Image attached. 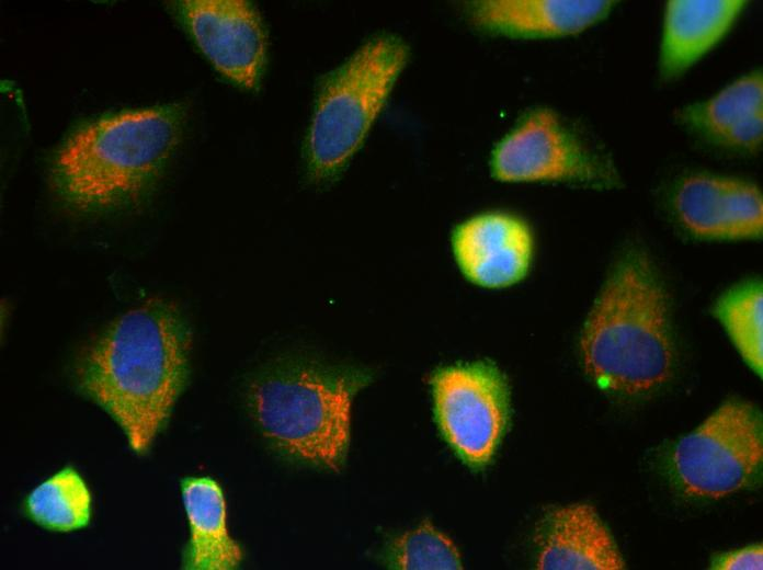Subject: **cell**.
<instances>
[{
  "mask_svg": "<svg viewBox=\"0 0 763 570\" xmlns=\"http://www.w3.org/2000/svg\"><path fill=\"white\" fill-rule=\"evenodd\" d=\"M191 335L178 307L152 297L117 317L80 356V391L146 453L168 422L189 375Z\"/></svg>",
  "mask_w": 763,
  "mask_h": 570,
  "instance_id": "obj_1",
  "label": "cell"
},
{
  "mask_svg": "<svg viewBox=\"0 0 763 570\" xmlns=\"http://www.w3.org/2000/svg\"><path fill=\"white\" fill-rule=\"evenodd\" d=\"M186 113L183 103H172L123 112L78 129L52 166L58 196L84 213L137 204L176 150Z\"/></svg>",
  "mask_w": 763,
  "mask_h": 570,
  "instance_id": "obj_2",
  "label": "cell"
},
{
  "mask_svg": "<svg viewBox=\"0 0 763 570\" xmlns=\"http://www.w3.org/2000/svg\"><path fill=\"white\" fill-rule=\"evenodd\" d=\"M581 353L588 374L615 394L641 395L669 378L668 300L644 252L628 251L611 272L583 327Z\"/></svg>",
  "mask_w": 763,
  "mask_h": 570,
  "instance_id": "obj_3",
  "label": "cell"
},
{
  "mask_svg": "<svg viewBox=\"0 0 763 570\" xmlns=\"http://www.w3.org/2000/svg\"><path fill=\"white\" fill-rule=\"evenodd\" d=\"M364 376L318 367L265 375L250 388L262 434L300 460L338 470L350 444L351 407Z\"/></svg>",
  "mask_w": 763,
  "mask_h": 570,
  "instance_id": "obj_4",
  "label": "cell"
},
{
  "mask_svg": "<svg viewBox=\"0 0 763 570\" xmlns=\"http://www.w3.org/2000/svg\"><path fill=\"white\" fill-rule=\"evenodd\" d=\"M409 57L407 44L379 34L323 80L306 141L314 182L337 176L365 140Z\"/></svg>",
  "mask_w": 763,
  "mask_h": 570,
  "instance_id": "obj_5",
  "label": "cell"
},
{
  "mask_svg": "<svg viewBox=\"0 0 763 570\" xmlns=\"http://www.w3.org/2000/svg\"><path fill=\"white\" fill-rule=\"evenodd\" d=\"M490 171L502 182H570L596 187L618 182L608 153L548 107L522 115L492 149Z\"/></svg>",
  "mask_w": 763,
  "mask_h": 570,
  "instance_id": "obj_6",
  "label": "cell"
},
{
  "mask_svg": "<svg viewBox=\"0 0 763 570\" xmlns=\"http://www.w3.org/2000/svg\"><path fill=\"white\" fill-rule=\"evenodd\" d=\"M761 414L743 401H728L676 444L672 463L683 490L722 498L748 486L763 459Z\"/></svg>",
  "mask_w": 763,
  "mask_h": 570,
  "instance_id": "obj_7",
  "label": "cell"
},
{
  "mask_svg": "<svg viewBox=\"0 0 763 570\" xmlns=\"http://www.w3.org/2000/svg\"><path fill=\"white\" fill-rule=\"evenodd\" d=\"M432 390L447 442L468 464H487L508 423L509 389L502 374L487 363L452 366L434 375Z\"/></svg>",
  "mask_w": 763,
  "mask_h": 570,
  "instance_id": "obj_8",
  "label": "cell"
},
{
  "mask_svg": "<svg viewBox=\"0 0 763 570\" xmlns=\"http://www.w3.org/2000/svg\"><path fill=\"white\" fill-rule=\"evenodd\" d=\"M178 8L215 68L237 84L254 89L266 56V34L258 10L240 0H189Z\"/></svg>",
  "mask_w": 763,
  "mask_h": 570,
  "instance_id": "obj_9",
  "label": "cell"
},
{
  "mask_svg": "<svg viewBox=\"0 0 763 570\" xmlns=\"http://www.w3.org/2000/svg\"><path fill=\"white\" fill-rule=\"evenodd\" d=\"M672 205L679 224L696 238L748 240L762 236V194L748 181L691 174L677 184Z\"/></svg>",
  "mask_w": 763,
  "mask_h": 570,
  "instance_id": "obj_10",
  "label": "cell"
},
{
  "mask_svg": "<svg viewBox=\"0 0 763 570\" xmlns=\"http://www.w3.org/2000/svg\"><path fill=\"white\" fill-rule=\"evenodd\" d=\"M452 246L464 275L487 288L506 287L523 280L533 255L528 226L500 212L476 215L459 224Z\"/></svg>",
  "mask_w": 763,
  "mask_h": 570,
  "instance_id": "obj_11",
  "label": "cell"
},
{
  "mask_svg": "<svg viewBox=\"0 0 763 570\" xmlns=\"http://www.w3.org/2000/svg\"><path fill=\"white\" fill-rule=\"evenodd\" d=\"M675 121L698 142L733 153H756L763 141V76L754 69L711 98L675 112Z\"/></svg>",
  "mask_w": 763,
  "mask_h": 570,
  "instance_id": "obj_12",
  "label": "cell"
},
{
  "mask_svg": "<svg viewBox=\"0 0 763 570\" xmlns=\"http://www.w3.org/2000/svg\"><path fill=\"white\" fill-rule=\"evenodd\" d=\"M611 0H480L467 4L470 24L490 35L549 39L577 35L605 20Z\"/></svg>",
  "mask_w": 763,
  "mask_h": 570,
  "instance_id": "obj_13",
  "label": "cell"
},
{
  "mask_svg": "<svg viewBox=\"0 0 763 570\" xmlns=\"http://www.w3.org/2000/svg\"><path fill=\"white\" fill-rule=\"evenodd\" d=\"M748 1L671 0L664 8L659 75L664 81L683 76L731 30Z\"/></svg>",
  "mask_w": 763,
  "mask_h": 570,
  "instance_id": "obj_14",
  "label": "cell"
},
{
  "mask_svg": "<svg viewBox=\"0 0 763 570\" xmlns=\"http://www.w3.org/2000/svg\"><path fill=\"white\" fill-rule=\"evenodd\" d=\"M537 542V569L620 570L626 567L607 527L588 504L551 511Z\"/></svg>",
  "mask_w": 763,
  "mask_h": 570,
  "instance_id": "obj_15",
  "label": "cell"
},
{
  "mask_svg": "<svg viewBox=\"0 0 763 570\" xmlns=\"http://www.w3.org/2000/svg\"><path fill=\"white\" fill-rule=\"evenodd\" d=\"M181 493L190 527L183 568H238L243 554L240 545L229 535L226 499L220 485L210 477H186L181 481Z\"/></svg>",
  "mask_w": 763,
  "mask_h": 570,
  "instance_id": "obj_16",
  "label": "cell"
},
{
  "mask_svg": "<svg viewBox=\"0 0 763 570\" xmlns=\"http://www.w3.org/2000/svg\"><path fill=\"white\" fill-rule=\"evenodd\" d=\"M24 512L33 523L47 531H79L91 521V491L76 468L65 466L29 492Z\"/></svg>",
  "mask_w": 763,
  "mask_h": 570,
  "instance_id": "obj_17",
  "label": "cell"
},
{
  "mask_svg": "<svg viewBox=\"0 0 763 570\" xmlns=\"http://www.w3.org/2000/svg\"><path fill=\"white\" fill-rule=\"evenodd\" d=\"M715 316L725 327L749 367L762 376L763 293L759 283L732 288L716 304Z\"/></svg>",
  "mask_w": 763,
  "mask_h": 570,
  "instance_id": "obj_18",
  "label": "cell"
},
{
  "mask_svg": "<svg viewBox=\"0 0 763 570\" xmlns=\"http://www.w3.org/2000/svg\"><path fill=\"white\" fill-rule=\"evenodd\" d=\"M389 565L403 570L462 569V557L454 543L425 522L398 536L389 547Z\"/></svg>",
  "mask_w": 763,
  "mask_h": 570,
  "instance_id": "obj_19",
  "label": "cell"
},
{
  "mask_svg": "<svg viewBox=\"0 0 763 570\" xmlns=\"http://www.w3.org/2000/svg\"><path fill=\"white\" fill-rule=\"evenodd\" d=\"M711 569L719 570H762L763 547L753 545L716 556L711 561Z\"/></svg>",
  "mask_w": 763,
  "mask_h": 570,
  "instance_id": "obj_20",
  "label": "cell"
}]
</instances>
